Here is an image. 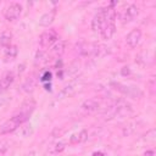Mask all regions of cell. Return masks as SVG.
Wrapping results in <instances>:
<instances>
[{
  "label": "cell",
  "mask_w": 156,
  "mask_h": 156,
  "mask_svg": "<svg viewBox=\"0 0 156 156\" xmlns=\"http://www.w3.org/2000/svg\"><path fill=\"white\" fill-rule=\"evenodd\" d=\"M11 41H12V33L10 30H2L0 34V45L4 49H6L7 46L11 45Z\"/></svg>",
  "instance_id": "obj_17"
},
{
  "label": "cell",
  "mask_w": 156,
  "mask_h": 156,
  "mask_svg": "<svg viewBox=\"0 0 156 156\" xmlns=\"http://www.w3.org/2000/svg\"><path fill=\"white\" fill-rule=\"evenodd\" d=\"M13 80H15V73L11 71L6 72L0 79V93L5 91L7 88H10V85L13 83Z\"/></svg>",
  "instance_id": "obj_11"
},
{
  "label": "cell",
  "mask_w": 156,
  "mask_h": 156,
  "mask_svg": "<svg viewBox=\"0 0 156 156\" xmlns=\"http://www.w3.org/2000/svg\"><path fill=\"white\" fill-rule=\"evenodd\" d=\"M65 147H66V144H65L63 141H58V143H55L54 145H51L50 149H49V151H50L51 154H58V152L63 151Z\"/></svg>",
  "instance_id": "obj_20"
},
{
  "label": "cell",
  "mask_w": 156,
  "mask_h": 156,
  "mask_svg": "<svg viewBox=\"0 0 156 156\" xmlns=\"http://www.w3.org/2000/svg\"><path fill=\"white\" fill-rule=\"evenodd\" d=\"M58 40V34L55 29H48L41 33L39 38V44L41 48H51Z\"/></svg>",
  "instance_id": "obj_4"
},
{
  "label": "cell",
  "mask_w": 156,
  "mask_h": 156,
  "mask_svg": "<svg viewBox=\"0 0 156 156\" xmlns=\"http://www.w3.org/2000/svg\"><path fill=\"white\" fill-rule=\"evenodd\" d=\"M50 77H51V74L46 72V73L44 74V77H43V80H48V79H50Z\"/></svg>",
  "instance_id": "obj_23"
},
{
  "label": "cell",
  "mask_w": 156,
  "mask_h": 156,
  "mask_svg": "<svg viewBox=\"0 0 156 156\" xmlns=\"http://www.w3.org/2000/svg\"><path fill=\"white\" fill-rule=\"evenodd\" d=\"M93 156H105L102 152H100V151H96V152H94L93 154Z\"/></svg>",
  "instance_id": "obj_24"
},
{
  "label": "cell",
  "mask_w": 156,
  "mask_h": 156,
  "mask_svg": "<svg viewBox=\"0 0 156 156\" xmlns=\"http://www.w3.org/2000/svg\"><path fill=\"white\" fill-rule=\"evenodd\" d=\"M88 139V130L87 129H82V130H79L78 133H74V134H72L71 136H69V144H72V145H76V144H82V143H84L85 140Z\"/></svg>",
  "instance_id": "obj_12"
},
{
  "label": "cell",
  "mask_w": 156,
  "mask_h": 156,
  "mask_svg": "<svg viewBox=\"0 0 156 156\" xmlns=\"http://www.w3.org/2000/svg\"><path fill=\"white\" fill-rule=\"evenodd\" d=\"M100 107V102L95 99H88L82 104V108L87 112H95Z\"/></svg>",
  "instance_id": "obj_13"
},
{
  "label": "cell",
  "mask_w": 156,
  "mask_h": 156,
  "mask_svg": "<svg viewBox=\"0 0 156 156\" xmlns=\"http://www.w3.org/2000/svg\"><path fill=\"white\" fill-rule=\"evenodd\" d=\"M5 104H6V98H4V96H0V107H2Z\"/></svg>",
  "instance_id": "obj_22"
},
{
  "label": "cell",
  "mask_w": 156,
  "mask_h": 156,
  "mask_svg": "<svg viewBox=\"0 0 156 156\" xmlns=\"http://www.w3.org/2000/svg\"><path fill=\"white\" fill-rule=\"evenodd\" d=\"M49 60L50 58H49L48 51H45V50H38L35 52V56H34V63L35 65H39V66L45 65V63L49 62Z\"/></svg>",
  "instance_id": "obj_14"
},
{
  "label": "cell",
  "mask_w": 156,
  "mask_h": 156,
  "mask_svg": "<svg viewBox=\"0 0 156 156\" xmlns=\"http://www.w3.org/2000/svg\"><path fill=\"white\" fill-rule=\"evenodd\" d=\"M139 15V7L134 4H128L121 12L119 15V18H121V22L123 24H127V23H130L133 22Z\"/></svg>",
  "instance_id": "obj_3"
},
{
  "label": "cell",
  "mask_w": 156,
  "mask_h": 156,
  "mask_svg": "<svg viewBox=\"0 0 156 156\" xmlns=\"http://www.w3.org/2000/svg\"><path fill=\"white\" fill-rule=\"evenodd\" d=\"M141 37H143V33H141V30H140L139 28L132 29V30L127 34V37H126V43H127V45H128L129 48L134 49V48H136V46L139 45V43H140V40H141Z\"/></svg>",
  "instance_id": "obj_7"
},
{
  "label": "cell",
  "mask_w": 156,
  "mask_h": 156,
  "mask_svg": "<svg viewBox=\"0 0 156 156\" xmlns=\"http://www.w3.org/2000/svg\"><path fill=\"white\" fill-rule=\"evenodd\" d=\"M17 134H18L20 136H22V138H28V136H30V135L33 134V126H32L30 123H28V122L23 123V124L18 128Z\"/></svg>",
  "instance_id": "obj_16"
},
{
  "label": "cell",
  "mask_w": 156,
  "mask_h": 156,
  "mask_svg": "<svg viewBox=\"0 0 156 156\" xmlns=\"http://www.w3.org/2000/svg\"><path fill=\"white\" fill-rule=\"evenodd\" d=\"M21 13H22V5L20 2H11L6 7L4 16H5V20L6 21L13 22V21H16V20L20 18Z\"/></svg>",
  "instance_id": "obj_5"
},
{
  "label": "cell",
  "mask_w": 156,
  "mask_h": 156,
  "mask_svg": "<svg viewBox=\"0 0 156 156\" xmlns=\"http://www.w3.org/2000/svg\"><path fill=\"white\" fill-rule=\"evenodd\" d=\"M29 119V116L28 115H24V113H21V112H17L16 115H13L10 119H7L6 122H4L0 127V134L1 135H5V134H10L15 130H17L23 123H26L27 121Z\"/></svg>",
  "instance_id": "obj_1"
},
{
  "label": "cell",
  "mask_w": 156,
  "mask_h": 156,
  "mask_svg": "<svg viewBox=\"0 0 156 156\" xmlns=\"http://www.w3.org/2000/svg\"><path fill=\"white\" fill-rule=\"evenodd\" d=\"M155 136H156V130H155V128L149 129V130L146 132V134H145L146 141H155V139H156Z\"/></svg>",
  "instance_id": "obj_21"
},
{
  "label": "cell",
  "mask_w": 156,
  "mask_h": 156,
  "mask_svg": "<svg viewBox=\"0 0 156 156\" xmlns=\"http://www.w3.org/2000/svg\"><path fill=\"white\" fill-rule=\"evenodd\" d=\"M65 50H66V41H65L63 39H58V40L51 46V49H50L51 54H52V55H56V56H60L61 54H63Z\"/></svg>",
  "instance_id": "obj_15"
},
{
  "label": "cell",
  "mask_w": 156,
  "mask_h": 156,
  "mask_svg": "<svg viewBox=\"0 0 156 156\" xmlns=\"http://www.w3.org/2000/svg\"><path fill=\"white\" fill-rule=\"evenodd\" d=\"M35 88V79L33 77L30 78H27L24 80V83L22 84V90L26 91V93H29V91H33Z\"/></svg>",
  "instance_id": "obj_19"
},
{
  "label": "cell",
  "mask_w": 156,
  "mask_h": 156,
  "mask_svg": "<svg viewBox=\"0 0 156 156\" xmlns=\"http://www.w3.org/2000/svg\"><path fill=\"white\" fill-rule=\"evenodd\" d=\"M35 106H37V104H35L34 99L29 98V99H27L26 101H23V102H22V105L20 106V110H18V112H21V113H24V115H28V116H30V115H32V112L35 110Z\"/></svg>",
  "instance_id": "obj_10"
},
{
  "label": "cell",
  "mask_w": 156,
  "mask_h": 156,
  "mask_svg": "<svg viewBox=\"0 0 156 156\" xmlns=\"http://www.w3.org/2000/svg\"><path fill=\"white\" fill-rule=\"evenodd\" d=\"M17 54H18V48L16 46V45H10V46H7L6 49H5V58H6V61H12V60H15L16 58V56H17Z\"/></svg>",
  "instance_id": "obj_18"
},
{
  "label": "cell",
  "mask_w": 156,
  "mask_h": 156,
  "mask_svg": "<svg viewBox=\"0 0 156 156\" xmlns=\"http://www.w3.org/2000/svg\"><path fill=\"white\" fill-rule=\"evenodd\" d=\"M112 87H115V89L118 90L124 96H128L132 99H140L143 96V91L136 87H130L122 83H112Z\"/></svg>",
  "instance_id": "obj_2"
},
{
  "label": "cell",
  "mask_w": 156,
  "mask_h": 156,
  "mask_svg": "<svg viewBox=\"0 0 156 156\" xmlns=\"http://www.w3.org/2000/svg\"><path fill=\"white\" fill-rule=\"evenodd\" d=\"M116 33V24L115 23H105L100 30L101 38L104 40H110Z\"/></svg>",
  "instance_id": "obj_8"
},
{
  "label": "cell",
  "mask_w": 156,
  "mask_h": 156,
  "mask_svg": "<svg viewBox=\"0 0 156 156\" xmlns=\"http://www.w3.org/2000/svg\"><path fill=\"white\" fill-rule=\"evenodd\" d=\"M55 17H56V10L52 9V10H50V11H48V12L41 15V17L39 18V24L41 27H49L54 22Z\"/></svg>",
  "instance_id": "obj_9"
},
{
  "label": "cell",
  "mask_w": 156,
  "mask_h": 156,
  "mask_svg": "<svg viewBox=\"0 0 156 156\" xmlns=\"http://www.w3.org/2000/svg\"><path fill=\"white\" fill-rule=\"evenodd\" d=\"M104 24H105V7H100L91 20L93 32H100Z\"/></svg>",
  "instance_id": "obj_6"
}]
</instances>
